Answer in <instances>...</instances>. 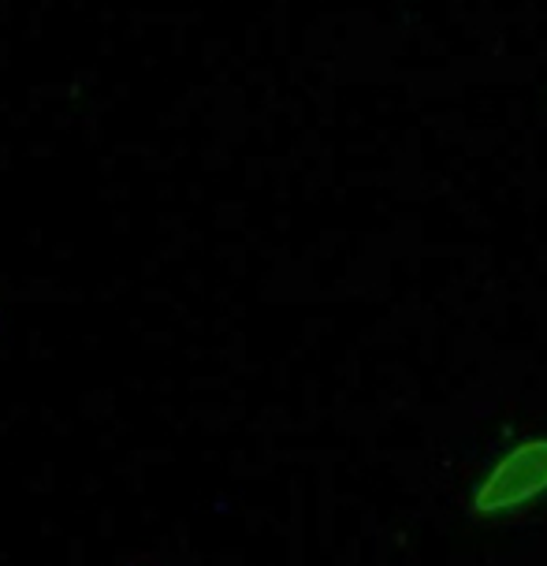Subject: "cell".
I'll list each match as a JSON object with an SVG mask.
<instances>
[{"mask_svg": "<svg viewBox=\"0 0 547 566\" xmlns=\"http://www.w3.org/2000/svg\"><path fill=\"white\" fill-rule=\"evenodd\" d=\"M113 566H165V563H160L154 552H127V555H119Z\"/></svg>", "mask_w": 547, "mask_h": 566, "instance_id": "3", "label": "cell"}, {"mask_svg": "<svg viewBox=\"0 0 547 566\" xmlns=\"http://www.w3.org/2000/svg\"><path fill=\"white\" fill-rule=\"evenodd\" d=\"M547 492V437L525 440L514 451H506L492 473L473 492V514H506L525 503L540 500Z\"/></svg>", "mask_w": 547, "mask_h": 566, "instance_id": "1", "label": "cell"}, {"mask_svg": "<svg viewBox=\"0 0 547 566\" xmlns=\"http://www.w3.org/2000/svg\"><path fill=\"white\" fill-rule=\"evenodd\" d=\"M15 339V328H12V313H8L4 298H0V354H4L8 347H12Z\"/></svg>", "mask_w": 547, "mask_h": 566, "instance_id": "2", "label": "cell"}]
</instances>
